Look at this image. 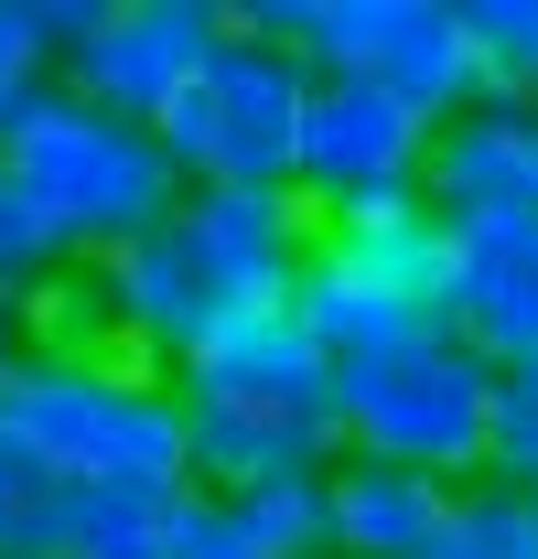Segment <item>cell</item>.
<instances>
[{"label": "cell", "mask_w": 538, "mask_h": 559, "mask_svg": "<svg viewBox=\"0 0 538 559\" xmlns=\"http://www.w3.org/2000/svg\"><path fill=\"white\" fill-rule=\"evenodd\" d=\"M173 409H184V474L195 495H248L280 474L335 463V355L291 323V301L215 312L173 355Z\"/></svg>", "instance_id": "6da1fadb"}, {"label": "cell", "mask_w": 538, "mask_h": 559, "mask_svg": "<svg viewBox=\"0 0 538 559\" xmlns=\"http://www.w3.org/2000/svg\"><path fill=\"white\" fill-rule=\"evenodd\" d=\"M0 441L55 485H162L184 495V409L173 377L108 345H33L0 377Z\"/></svg>", "instance_id": "7a4b0ae2"}, {"label": "cell", "mask_w": 538, "mask_h": 559, "mask_svg": "<svg viewBox=\"0 0 538 559\" xmlns=\"http://www.w3.org/2000/svg\"><path fill=\"white\" fill-rule=\"evenodd\" d=\"M0 173L22 183V205L55 226L66 259H108V248L151 237L162 215L184 205V173L162 162V140L130 130V119H108V108H86V97H66L55 75L11 97Z\"/></svg>", "instance_id": "3957f363"}, {"label": "cell", "mask_w": 538, "mask_h": 559, "mask_svg": "<svg viewBox=\"0 0 538 559\" xmlns=\"http://www.w3.org/2000/svg\"><path fill=\"white\" fill-rule=\"evenodd\" d=\"M495 377L506 366H484L453 334H409L388 355L335 366V463H409V474H442V485L484 474Z\"/></svg>", "instance_id": "277c9868"}, {"label": "cell", "mask_w": 538, "mask_h": 559, "mask_svg": "<svg viewBox=\"0 0 538 559\" xmlns=\"http://www.w3.org/2000/svg\"><path fill=\"white\" fill-rule=\"evenodd\" d=\"M313 108V66L259 33H215L195 86L162 108V162L184 173V194H291V140Z\"/></svg>", "instance_id": "5b68a950"}, {"label": "cell", "mask_w": 538, "mask_h": 559, "mask_svg": "<svg viewBox=\"0 0 538 559\" xmlns=\"http://www.w3.org/2000/svg\"><path fill=\"white\" fill-rule=\"evenodd\" d=\"M215 33H226L215 0H97L86 33L66 44V66H55V86L108 108V119H130V130H162V108L195 86Z\"/></svg>", "instance_id": "8992f818"}, {"label": "cell", "mask_w": 538, "mask_h": 559, "mask_svg": "<svg viewBox=\"0 0 538 559\" xmlns=\"http://www.w3.org/2000/svg\"><path fill=\"white\" fill-rule=\"evenodd\" d=\"M420 162H431V130L399 97H377L355 75H313V108L291 140V194L313 215L355 205V194H420Z\"/></svg>", "instance_id": "52a82bcc"}, {"label": "cell", "mask_w": 538, "mask_h": 559, "mask_svg": "<svg viewBox=\"0 0 538 559\" xmlns=\"http://www.w3.org/2000/svg\"><path fill=\"white\" fill-rule=\"evenodd\" d=\"M173 237H184V259H195L215 312H259V301H291L302 290L313 205L302 194H184L173 205Z\"/></svg>", "instance_id": "ba28073f"}, {"label": "cell", "mask_w": 538, "mask_h": 559, "mask_svg": "<svg viewBox=\"0 0 538 559\" xmlns=\"http://www.w3.org/2000/svg\"><path fill=\"white\" fill-rule=\"evenodd\" d=\"M420 194L442 226H473V215H538V97L528 86H484L464 119L431 130V162H420Z\"/></svg>", "instance_id": "9c48e42d"}, {"label": "cell", "mask_w": 538, "mask_h": 559, "mask_svg": "<svg viewBox=\"0 0 538 559\" xmlns=\"http://www.w3.org/2000/svg\"><path fill=\"white\" fill-rule=\"evenodd\" d=\"M86 312H97V345L108 355H140V366L173 377V355L215 323V301H204V280H195V259H184V237H173V215H162L151 237H130V248L86 259Z\"/></svg>", "instance_id": "30bf717a"}, {"label": "cell", "mask_w": 538, "mask_h": 559, "mask_svg": "<svg viewBox=\"0 0 538 559\" xmlns=\"http://www.w3.org/2000/svg\"><path fill=\"white\" fill-rule=\"evenodd\" d=\"M442 334L473 345L484 366H517L538 345V215H473V226H453Z\"/></svg>", "instance_id": "8fae6325"}, {"label": "cell", "mask_w": 538, "mask_h": 559, "mask_svg": "<svg viewBox=\"0 0 538 559\" xmlns=\"http://www.w3.org/2000/svg\"><path fill=\"white\" fill-rule=\"evenodd\" d=\"M313 248L335 270L377 280L388 301L431 312L442 323V270H453V226L431 215V194H355V205H324L313 215Z\"/></svg>", "instance_id": "7c38bea8"}, {"label": "cell", "mask_w": 538, "mask_h": 559, "mask_svg": "<svg viewBox=\"0 0 538 559\" xmlns=\"http://www.w3.org/2000/svg\"><path fill=\"white\" fill-rule=\"evenodd\" d=\"M324 495H335V559H431L464 506V485L409 463H335Z\"/></svg>", "instance_id": "4fadbf2b"}, {"label": "cell", "mask_w": 538, "mask_h": 559, "mask_svg": "<svg viewBox=\"0 0 538 559\" xmlns=\"http://www.w3.org/2000/svg\"><path fill=\"white\" fill-rule=\"evenodd\" d=\"M184 495H195V485H184ZM184 495H162V485H75L55 559H173Z\"/></svg>", "instance_id": "5bb4252c"}, {"label": "cell", "mask_w": 538, "mask_h": 559, "mask_svg": "<svg viewBox=\"0 0 538 559\" xmlns=\"http://www.w3.org/2000/svg\"><path fill=\"white\" fill-rule=\"evenodd\" d=\"M324 474H335V463H324ZM324 474H280V485L226 495L237 527L259 538V559H335V495H324Z\"/></svg>", "instance_id": "9a60e30c"}, {"label": "cell", "mask_w": 538, "mask_h": 559, "mask_svg": "<svg viewBox=\"0 0 538 559\" xmlns=\"http://www.w3.org/2000/svg\"><path fill=\"white\" fill-rule=\"evenodd\" d=\"M86 11H97V0H0V119H11L22 86H44V75L66 66V44L86 33Z\"/></svg>", "instance_id": "2e32d148"}, {"label": "cell", "mask_w": 538, "mask_h": 559, "mask_svg": "<svg viewBox=\"0 0 538 559\" xmlns=\"http://www.w3.org/2000/svg\"><path fill=\"white\" fill-rule=\"evenodd\" d=\"M66 495L44 463H22L11 441H0V559H55V538H66Z\"/></svg>", "instance_id": "e0dca14e"}, {"label": "cell", "mask_w": 538, "mask_h": 559, "mask_svg": "<svg viewBox=\"0 0 538 559\" xmlns=\"http://www.w3.org/2000/svg\"><path fill=\"white\" fill-rule=\"evenodd\" d=\"M55 280H66V248H55V226L22 205V183L0 173V312H33Z\"/></svg>", "instance_id": "ac0fdd59"}, {"label": "cell", "mask_w": 538, "mask_h": 559, "mask_svg": "<svg viewBox=\"0 0 538 559\" xmlns=\"http://www.w3.org/2000/svg\"><path fill=\"white\" fill-rule=\"evenodd\" d=\"M431 559H538V516H528V495L473 485L464 506H453V527H442V549H431Z\"/></svg>", "instance_id": "d6986e66"}, {"label": "cell", "mask_w": 538, "mask_h": 559, "mask_svg": "<svg viewBox=\"0 0 538 559\" xmlns=\"http://www.w3.org/2000/svg\"><path fill=\"white\" fill-rule=\"evenodd\" d=\"M473 485L538 495V388L528 377H495V419H484V474Z\"/></svg>", "instance_id": "ffe728a7"}, {"label": "cell", "mask_w": 538, "mask_h": 559, "mask_svg": "<svg viewBox=\"0 0 538 559\" xmlns=\"http://www.w3.org/2000/svg\"><path fill=\"white\" fill-rule=\"evenodd\" d=\"M173 559H259V538L237 527L226 495H184V516H173Z\"/></svg>", "instance_id": "44dd1931"}, {"label": "cell", "mask_w": 538, "mask_h": 559, "mask_svg": "<svg viewBox=\"0 0 538 559\" xmlns=\"http://www.w3.org/2000/svg\"><path fill=\"white\" fill-rule=\"evenodd\" d=\"M22 355H33V312H0V377H11Z\"/></svg>", "instance_id": "7402d4cb"}, {"label": "cell", "mask_w": 538, "mask_h": 559, "mask_svg": "<svg viewBox=\"0 0 538 559\" xmlns=\"http://www.w3.org/2000/svg\"><path fill=\"white\" fill-rule=\"evenodd\" d=\"M506 377H528V388H538V345H528V355H517V366H506Z\"/></svg>", "instance_id": "603a6c76"}, {"label": "cell", "mask_w": 538, "mask_h": 559, "mask_svg": "<svg viewBox=\"0 0 538 559\" xmlns=\"http://www.w3.org/2000/svg\"><path fill=\"white\" fill-rule=\"evenodd\" d=\"M528 516H538V495H528Z\"/></svg>", "instance_id": "cb8c5ba5"}, {"label": "cell", "mask_w": 538, "mask_h": 559, "mask_svg": "<svg viewBox=\"0 0 538 559\" xmlns=\"http://www.w3.org/2000/svg\"><path fill=\"white\" fill-rule=\"evenodd\" d=\"M528 97H538V86H528Z\"/></svg>", "instance_id": "d4e9b609"}]
</instances>
